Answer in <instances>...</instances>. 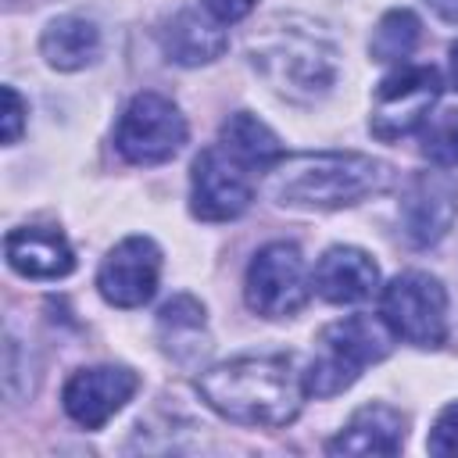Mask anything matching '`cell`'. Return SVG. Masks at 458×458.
<instances>
[{
  "label": "cell",
  "instance_id": "cell-1",
  "mask_svg": "<svg viewBox=\"0 0 458 458\" xmlns=\"http://www.w3.org/2000/svg\"><path fill=\"white\" fill-rule=\"evenodd\" d=\"M197 394L236 426L279 429L301 415L304 376L286 354H240L197 376Z\"/></svg>",
  "mask_w": 458,
  "mask_h": 458
},
{
  "label": "cell",
  "instance_id": "cell-2",
  "mask_svg": "<svg viewBox=\"0 0 458 458\" xmlns=\"http://www.w3.org/2000/svg\"><path fill=\"white\" fill-rule=\"evenodd\" d=\"M390 186H394V165L354 150L286 154L261 179L268 200H276L279 208H304V211L354 208L376 193H386Z\"/></svg>",
  "mask_w": 458,
  "mask_h": 458
},
{
  "label": "cell",
  "instance_id": "cell-3",
  "mask_svg": "<svg viewBox=\"0 0 458 458\" xmlns=\"http://www.w3.org/2000/svg\"><path fill=\"white\" fill-rule=\"evenodd\" d=\"M250 64L258 75L293 104L322 100L340 79V47L336 39L311 18L279 14L261 25V32L247 43Z\"/></svg>",
  "mask_w": 458,
  "mask_h": 458
},
{
  "label": "cell",
  "instance_id": "cell-4",
  "mask_svg": "<svg viewBox=\"0 0 458 458\" xmlns=\"http://www.w3.org/2000/svg\"><path fill=\"white\" fill-rule=\"evenodd\" d=\"M390 326L372 315H347L326 326L318 333V347L308 369L301 372L308 397H336L347 386H354V379L369 365L390 354Z\"/></svg>",
  "mask_w": 458,
  "mask_h": 458
},
{
  "label": "cell",
  "instance_id": "cell-5",
  "mask_svg": "<svg viewBox=\"0 0 458 458\" xmlns=\"http://www.w3.org/2000/svg\"><path fill=\"white\" fill-rule=\"evenodd\" d=\"M379 315L390 333L411 347H440L447 340V290L437 276L408 268L383 286Z\"/></svg>",
  "mask_w": 458,
  "mask_h": 458
},
{
  "label": "cell",
  "instance_id": "cell-6",
  "mask_svg": "<svg viewBox=\"0 0 458 458\" xmlns=\"http://www.w3.org/2000/svg\"><path fill=\"white\" fill-rule=\"evenodd\" d=\"M186 143V118L182 111L161 93H136L118 125H114V150L129 165H165Z\"/></svg>",
  "mask_w": 458,
  "mask_h": 458
},
{
  "label": "cell",
  "instance_id": "cell-7",
  "mask_svg": "<svg viewBox=\"0 0 458 458\" xmlns=\"http://www.w3.org/2000/svg\"><path fill=\"white\" fill-rule=\"evenodd\" d=\"M308 293H311V279L297 243L276 240L250 258L243 276V297L250 311L265 318H290L308 304Z\"/></svg>",
  "mask_w": 458,
  "mask_h": 458
},
{
  "label": "cell",
  "instance_id": "cell-8",
  "mask_svg": "<svg viewBox=\"0 0 458 458\" xmlns=\"http://www.w3.org/2000/svg\"><path fill=\"white\" fill-rule=\"evenodd\" d=\"M440 100V72L433 64H401L390 72L372 97L369 129L376 140H401L422 129Z\"/></svg>",
  "mask_w": 458,
  "mask_h": 458
},
{
  "label": "cell",
  "instance_id": "cell-9",
  "mask_svg": "<svg viewBox=\"0 0 458 458\" xmlns=\"http://www.w3.org/2000/svg\"><path fill=\"white\" fill-rule=\"evenodd\" d=\"M254 200V168L218 143L200 150L190 168V211L200 222H233Z\"/></svg>",
  "mask_w": 458,
  "mask_h": 458
},
{
  "label": "cell",
  "instance_id": "cell-10",
  "mask_svg": "<svg viewBox=\"0 0 458 458\" xmlns=\"http://www.w3.org/2000/svg\"><path fill=\"white\" fill-rule=\"evenodd\" d=\"M401 229L411 247L440 243L458 218V175L444 168L415 172L401 193Z\"/></svg>",
  "mask_w": 458,
  "mask_h": 458
},
{
  "label": "cell",
  "instance_id": "cell-11",
  "mask_svg": "<svg viewBox=\"0 0 458 458\" xmlns=\"http://www.w3.org/2000/svg\"><path fill=\"white\" fill-rule=\"evenodd\" d=\"M157 279H161V250L150 236L118 240L97 268V290L114 308L147 304L157 290Z\"/></svg>",
  "mask_w": 458,
  "mask_h": 458
},
{
  "label": "cell",
  "instance_id": "cell-12",
  "mask_svg": "<svg viewBox=\"0 0 458 458\" xmlns=\"http://www.w3.org/2000/svg\"><path fill=\"white\" fill-rule=\"evenodd\" d=\"M136 390H140V379L132 369L93 365V369H79L68 376V383L61 390V404L75 426L100 429V426H107V419H114L132 401Z\"/></svg>",
  "mask_w": 458,
  "mask_h": 458
},
{
  "label": "cell",
  "instance_id": "cell-13",
  "mask_svg": "<svg viewBox=\"0 0 458 458\" xmlns=\"http://www.w3.org/2000/svg\"><path fill=\"white\" fill-rule=\"evenodd\" d=\"M376 286H379V265L361 247H347V243L329 247L311 272V290L329 304H361L376 293Z\"/></svg>",
  "mask_w": 458,
  "mask_h": 458
},
{
  "label": "cell",
  "instance_id": "cell-14",
  "mask_svg": "<svg viewBox=\"0 0 458 458\" xmlns=\"http://www.w3.org/2000/svg\"><path fill=\"white\" fill-rule=\"evenodd\" d=\"M7 265L25 279H64L75 268V250L61 229L50 225H21L4 240Z\"/></svg>",
  "mask_w": 458,
  "mask_h": 458
},
{
  "label": "cell",
  "instance_id": "cell-15",
  "mask_svg": "<svg viewBox=\"0 0 458 458\" xmlns=\"http://www.w3.org/2000/svg\"><path fill=\"white\" fill-rule=\"evenodd\" d=\"M225 29L211 11H179L161 29V50L182 68L211 64L225 54Z\"/></svg>",
  "mask_w": 458,
  "mask_h": 458
},
{
  "label": "cell",
  "instance_id": "cell-16",
  "mask_svg": "<svg viewBox=\"0 0 458 458\" xmlns=\"http://www.w3.org/2000/svg\"><path fill=\"white\" fill-rule=\"evenodd\" d=\"M401 444H404V415L390 404H365L326 444V451L329 454H397Z\"/></svg>",
  "mask_w": 458,
  "mask_h": 458
},
{
  "label": "cell",
  "instance_id": "cell-17",
  "mask_svg": "<svg viewBox=\"0 0 458 458\" xmlns=\"http://www.w3.org/2000/svg\"><path fill=\"white\" fill-rule=\"evenodd\" d=\"M157 340L168 358L179 365H193L197 358L208 354V318L204 304L190 293H175L161 311H157Z\"/></svg>",
  "mask_w": 458,
  "mask_h": 458
},
{
  "label": "cell",
  "instance_id": "cell-18",
  "mask_svg": "<svg viewBox=\"0 0 458 458\" xmlns=\"http://www.w3.org/2000/svg\"><path fill=\"white\" fill-rule=\"evenodd\" d=\"M39 54L57 72H79L89 68L100 57V29L89 18L61 14L54 18L39 36Z\"/></svg>",
  "mask_w": 458,
  "mask_h": 458
},
{
  "label": "cell",
  "instance_id": "cell-19",
  "mask_svg": "<svg viewBox=\"0 0 458 458\" xmlns=\"http://www.w3.org/2000/svg\"><path fill=\"white\" fill-rule=\"evenodd\" d=\"M218 147L229 150L236 161H243L247 168H254L258 175H265L279 157H283V147H279V136L261 122L254 118L250 111H236L222 122L218 129Z\"/></svg>",
  "mask_w": 458,
  "mask_h": 458
},
{
  "label": "cell",
  "instance_id": "cell-20",
  "mask_svg": "<svg viewBox=\"0 0 458 458\" xmlns=\"http://www.w3.org/2000/svg\"><path fill=\"white\" fill-rule=\"evenodd\" d=\"M419 32H422V25H419L415 11H408V7L386 11V14L376 21L372 36H369V54H372V61H379V64H401V61L415 50Z\"/></svg>",
  "mask_w": 458,
  "mask_h": 458
},
{
  "label": "cell",
  "instance_id": "cell-21",
  "mask_svg": "<svg viewBox=\"0 0 458 458\" xmlns=\"http://www.w3.org/2000/svg\"><path fill=\"white\" fill-rule=\"evenodd\" d=\"M419 150L440 168L458 165V107H444L422 122Z\"/></svg>",
  "mask_w": 458,
  "mask_h": 458
},
{
  "label": "cell",
  "instance_id": "cell-22",
  "mask_svg": "<svg viewBox=\"0 0 458 458\" xmlns=\"http://www.w3.org/2000/svg\"><path fill=\"white\" fill-rule=\"evenodd\" d=\"M426 444H429L433 454H458V401L447 404V408L437 415V422H433Z\"/></svg>",
  "mask_w": 458,
  "mask_h": 458
},
{
  "label": "cell",
  "instance_id": "cell-23",
  "mask_svg": "<svg viewBox=\"0 0 458 458\" xmlns=\"http://www.w3.org/2000/svg\"><path fill=\"white\" fill-rule=\"evenodd\" d=\"M25 129V100L14 86H4V143H18Z\"/></svg>",
  "mask_w": 458,
  "mask_h": 458
},
{
  "label": "cell",
  "instance_id": "cell-24",
  "mask_svg": "<svg viewBox=\"0 0 458 458\" xmlns=\"http://www.w3.org/2000/svg\"><path fill=\"white\" fill-rule=\"evenodd\" d=\"M254 7H258V0H204V11H211V14H215L222 25L247 18Z\"/></svg>",
  "mask_w": 458,
  "mask_h": 458
},
{
  "label": "cell",
  "instance_id": "cell-25",
  "mask_svg": "<svg viewBox=\"0 0 458 458\" xmlns=\"http://www.w3.org/2000/svg\"><path fill=\"white\" fill-rule=\"evenodd\" d=\"M426 7L440 18V21H451L458 25V0H426Z\"/></svg>",
  "mask_w": 458,
  "mask_h": 458
},
{
  "label": "cell",
  "instance_id": "cell-26",
  "mask_svg": "<svg viewBox=\"0 0 458 458\" xmlns=\"http://www.w3.org/2000/svg\"><path fill=\"white\" fill-rule=\"evenodd\" d=\"M451 82H454V89H458V43L451 47Z\"/></svg>",
  "mask_w": 458,
  "mask_h": 458
},
{
  "label": "cell",
  "instance_id": "cell-27",
  "mask_svg": "<svg viewBox=\"0 0 458 458\" xmlns=\"http://www.w3.org/2000/svg\"><path fill=\"white\" fill-rule=\"evenodd\" d=\"M11 7H36V4H47V0H7Z\"/></svg>",
  "mask_w": 458,
  "mask_h": 458
}]
</instances>
